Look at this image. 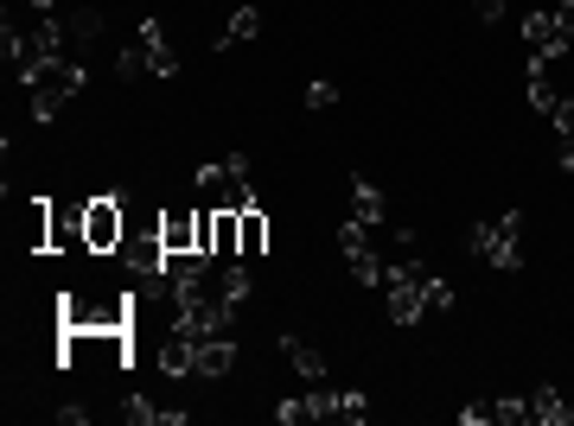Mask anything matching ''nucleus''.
Here are the masks:
<instances>
[{"label":"nucleus","mask_w":574,"mask_h":426,"mask_svg":"<svg viewBox=\"0 0 574 426\" xmlns=\"http://www.w3.org/2000/svg\"><path fill=\"white\" fill-rule=\"evenodd\" d=\"M466 249L485 255L504 274H517V268H524V211H497V216H485V223H472V229H466Z\"/></svg>","instance_id":"f257e3e1"},{"label":"nucleus","mask_w":574,"mask_h":426,"mask_svg":"<svg viewBox=\"0 0 574 426\" xmlns=\"http://www.w3.org/2000/svg\"><path fill=\"white\" fill-rule=\"evenodd\" d=\"M421 281H427V274H421V261L415 255H402V261H389V268H383V312H389V324H402V331H409V324H421V312H427V299H421Z\"/></svg>","instance_id":"f03ea898"},{"label":"nucleus","mask_w":574,"mask_h":426,"mask_svg":"<svg viewBox=\"0 0 574 426\" xmlns=\"http://www.w3.org/2000/svg\"><path fill=\"white\" fill-rule=\"evenodd\" d=\"M121 236H128V198H121V191H115V198H90V204H83V249L115 255Z\"/></svg>","instance_id":"7ed1b4c3"},{"label":"nucleus","mask_w":574,"mask_h":426,"mask_svg":"<svg viewBox=\"0 0 574 426\" xmlns=\"http://www.w3.org/2000/svg\"><path fill=\"white\" fill-rule=\"evenodd\" d=\"M524 45H530V58H569L574 38H569L555 7H530V13H524Z\"/></svg>","instance_id":"20e7f679"},{"label":"nucleus","mask_w":574,"mask_h":426,"mask_svg":"<svg viewBox=\"0 0 574 426\" xmlns=\"http://www.w3.org/2000/svg\"><path fill=\"white\" fill-rule=\"evenodd\" d=\"M306 421H371V394L358 389H319L306 394Z\"/></svg>","instance_id":"39448f33"},{"label":"nucleus","mask_w":574,"mask_h":426,"mask_svg":"<svg viewBox=\"0 0 574 426\" xmlns=\"http://www.w3.org/2000/svg\"><path fill=\"white\" fill-rule=\"evenodd\" d=\"M555 64L562 58H530L524 64V96H530L536 115H555V108L569 103V83H555Z\"/></svg>","instance_id":"423d86ee"},{"label":"nucleus","mask_w":574,"mask_h":426,"mask_svg":"<svg viewBox=\"0 0 574 426\" xmlns=\"http://www.w3.org/2000/svg\"><path fill=\"white\" fill-rule=\"evenodd\" d=\"M134 45H141V58H148V76H179V51L166 45V26L160 20H141V33H134Z\"/></svg>","instance_id":"0eeeda50"},{"label":"nucleus","mask_w":574,"mask_h":426,"mask_svg":"<svg viewBox=\"0 0 574 426\" xmlns=\"http://www.w3.org/2000/svg\"><path fill=\"white\" fill-rule=\"evenodd\" d=\"M230 369H236V338H204V344H198V351H191V376H198V382H218V376H230Z\"/></svg>","instance_id":"6e6552de"},{"label":"nucleus","mask_w":574,"mask_h":426,"mask_svg":"<svg viewBox=\"0 0 574 426\" xmlns=\"http://www.w3.org/2000/svg\"><path fill=\"white\" fill-rule=\"evenodd\" d=\"M160 242H166V255H186V249H198V211H186V204L160 211Z\"/></svg>","instance_id":"1a4fd4ad"},{"label":"nucleus","mask_w":574,"mask_h":426,"mask_svg":"<svg viewBox=\"0 0 574 426\" xmlns=\"http://www.w3.org/2000/svg\"><path fill=\"white\" fill-rule=\"evenodd\" d=\"M281 356H288V369H294V376L326 382V351H319V344H306V338H294V331H281Z\"/></svg>","instance_id":"9d476101"},{"label":"nucleus","mask_w":574,"mask_h":426,"mask_svg":"<svg viewBox=\"0 0 574 426\" xmlns=\"http://www.w3.org/2000/svg\"><path fill=\"white\" fill-rule=\"evenodd\" d=\"M236 229H243V255H236V261H262V255H268V211H262V204L236 211Z\"/></svg>","instance_id":"9b49d317"},{"label":"nucleus","mask_w":574,"mask_h":426,"mask_svg":"<svg viewBox=\"0 0 574 426\" xmlns=\"http://www.w3.org/2000/svg\"><path fill=\"white\" fill-rule=\"evenodd\" d=\"M121 421H134V426H179L186 421V407H153L148 394H128V401H121Z\"/></svg>","instance_id":"f8f14e48"},{"label":"nucleus","mask_w":574,"mask_h":426,"mask_svg":"<svg viewBox=\"0 0 574 426\" xmlns=\"http://www.w3.org/2000/svg\"><path fill=\"white\" fill-rule=\"evenodd\" d=\"M530 421H536V426H574L569 394H562V389H536V394H530Z\"/></svg>","instance_id":"ddd939ff"},{"label":"nucleus","mask_w":574,"mask_h":426,"mask_svg":"<svg viewBox=\"0 0 574 426\" xmlns=\"http://www.w3.org/2000/svg\"><path fill=\"white\" fill-rule=\"evenodd\" d=\"M218 293H224L230 306H243V299L256 293V274H249V261H218Z\"/></svg>","instance_id":"4468645a"},{"label":"nucleus","mask_w":574,"mask_h":426,"mask_svg":"<svg viewBox=\"0 0 574 426\" xmlns=\"http://www.w3.org/2000/svg\"><path fill=\"white\" fill-rule=\"evenodd\" d=\"M351 204H358V216H364L371 229L389 216V198H383V185H371V178H351Z\"/></svg>","instance_id":"2eb2a0df"},{"label":"nucleus","mask_w":574,"mask_h":426,"mask_svg":"<svg viewBox=\"0 0 574 426\" xmlns=\"http://www.w3.org/2000/svg\"><path fill=\"white\" fill-rule=\"evenodd\" d=\"M344 268H351V281L358 286H383V268H389V261H377L371 242H358V249H344Z\"/></svg>","instance_id":"dca6fc26"},{"label":"nucleus","mask_w":574,"mask_h":426,"mask_svg":"<svg viewBox=\"0 0 574 426\" xmlns=\"http://www.w3.org/2000/svg\"><path fill=\"white\" fill-rule=\"evenodd\" d=\"M256 33H262V7H236V13H230V26H224V38H218V51H230V45H249Z\"/></svg>","instance_id":"f3484780"},{"label":"nucleus","mask_w":574,"mask_h":426,"mask_svg":"<svg viewBox=\"0 0 574 426\" xmlns=\"http://www.w3.org/2000/svg\"><path fill=\"white\" fill-rule=\"evenodd\" d=\"M492 421L497 426H524V421H530V401H524V394H497V401H492Z\"/></svg>","instance_id":"a211bd4d"},{"label":"nucleus","mask_w":574,"mask_h":426,"mask_svg":"<svg viewBox=\"0 0 574 426\" xmlns=\"http://www.w3.org/2000/svg\"><path fill=\"white\" fill-rule=\"evenodd\" d=\"M421 299H427V312H447V306H454V281L427 274V281H421Z\"/></svg>","instance_id":"6ab92c4d"},{"label":"nucleus","mask_w":574,"mask_h":426,"mask_svg":"<svg viewBox=\"0 0 574 426\" xmlns=\"http://www.w3.org/2000/svg\"><path fill=\"white\" fill-rule=\"evenodd\" d=\"M96 33H103V13H96V7H83V13H71V38H77V45H90Z\"/></svg>","instance_id":"aec40b11"},{"label":"nucleus","mask_w":574,"mask_h":426,"mask_svg":"<svg viewBox=\"0 0 574 426\" xmlns=\"http://www.w3.org/2000/svg\"><path fill=\"white\" fill-rule=\"evenodd\" d=\"M115 76H148V58H141V45H121V51H115Z\"/></svg>","instance_id":"412c9836"},{"label":"nucleus","mask_w":574,"mask_h":426,"mask_svg":"<svg viewBox=\"0 0 574 426\" xmlns=\"http://www.w3.org/2000/svg\"><path fill=\"white\" fill-rule=\"evenodd\" d=\"M306 103H313V108H332V103H339V83H332V76H313V83H306Z\"/></svg>","instance_id":"4be33fe9"},{"label":"nucleus","mask_w":574,"mask_h":426,"mask_svg":"<svg viewBox=\"0 0 574 426\" xmlns=\"http://www.w3.org/2000/svg\"><path fill=\"white\" fill-rule=\"evenodd\" d=\"M274 421H281V426H301V421H306V394H288V401H274Z\"/></svg>","instance_id":"5701e85b"},{"label":"nucleus","mask_w":574,"mask_h":426,"mask_svg":"<svg viewBox=\"0 0 574 426\" xmlns=\"http://www.w3.org/2000/svg\"><path fill=\"white\" fill-rule=\"evenodd\" d=\"M492 421V401H466V407H459V426H485Z\"/></svg>","instance_id":"b1692460"},{"label":"nucleus","mask_w":574,"mask_h":426,"mask_svg":"<svg viewBox=\"0 0 574 426\" xmlns=\"http://www.w3.org/2000/svg\"><path fill=\"white\" fill-rule=\"evenodd\" d=\"M504 7H511V0H472V13H479L485 26H497V20H504Z\"/></svg>","instance_id":"393cba45"},{"label":"nucleus","mask_w":574,"mask_h":426,"mask_svg":"<svg viewBox=\"0 0 574 426\" xmlns=\"http://www.w3.org/2000/svg\"><path fill=\"white\" fill-rule=\"evenodd\" d=\"M555 128H562V146H574V103L555 108Z\"/></svg>","instance_id":"a878e982"},{"label":"nucleus","mask_w":574,"mask_h":426,"mask_svg":"<svg viewBox=\"0 0 574 426\" xmlns=\"http://www.w3.org/2000/svg\"><path fill=\"white\" fill-rule=\"evenodd\" d=\"M555 13H562V26H569V38H574V0H562Z\"/></svg>","instance_id":"bb28decb"},{"label":"nucleus","mask_w":574,"mask_h":426,"mask_svg":"<svg viewBox=\"0 0 574 426\" xmlns=\"http://www.w3.org/2000/svg\"><path fill=\"white\" fill-rule=\"evenodd\" d=\"M33 13H58V0H33Z\"/></svg>","instance_id":"cd10ccee"},{"label":"nucleus","mask_w":574,"mask_h":426,"mask_svg":"<svg viewBox=\"0 0 574 426\" xmlns=\"http://www.w3.org/2000/svg\"><path fill=\"white\" fill-rule=\"evenodd\" d=\"M562 173H574V146H562Z\"/></svg>","instance_id":"c85d7f7f"},{"label":"nucleus","mask_w":574,"mask_h":426,"mask_svg":"<svg viewBox=\"0 0 574 426\" xmlns=\"http://www.w3.org/2000/svg\"><path fill=\"white\" fill-rule=\"evenodd\" d=\"M569 103H574V71H569Z\"/></svg>","instance_id":"c756f323"}]
</instances>
